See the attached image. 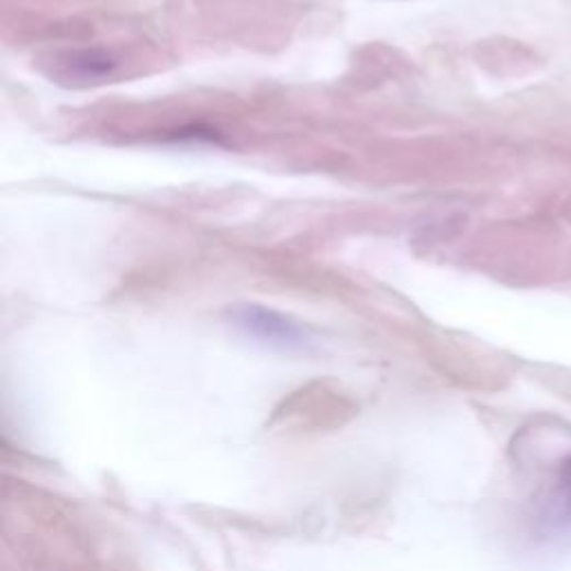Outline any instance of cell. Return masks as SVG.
Wrapping results in <instances>:
<instances>
[{
	"label": "cell",
	"mask_w": 571,
	"mask_h": 571,
	"mask_svg": "<svg viewBox=\"0 0 571 571\" xmlns=\"http://www.w3.org/2000/svg\"><path fill=\"white\" fill-rule=\"evenodd\" d=\"M235 322L242 326L246 333L270 342L279 346H298L304 342V331L291 322L289 317H283L275 311H266L259 306H244L235 311Z\"/></svg>",
	"instance_id": "6da1fadb"
}]
</instances>
